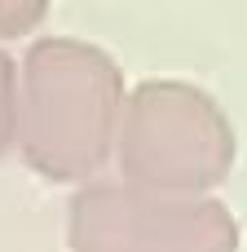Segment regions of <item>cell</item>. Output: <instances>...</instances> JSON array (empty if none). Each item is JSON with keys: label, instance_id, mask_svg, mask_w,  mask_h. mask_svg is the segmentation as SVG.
<instances>
[{"label": "cell", "instance_id": "obj_4", "mask_svg": "<svg viewBox=\"0 0 247 252\" xmlns=\"http://www.w3.org/2000/svg\"><path fill=\"white\" fill-rule=\"evenodd\" d=\"M18 62L0 49V155L18 146Z\"/></svg>", "mask_w": 247, "mask_h": 252}, {"label": "cell", "instance_id": "obj_1", "mask_svg": "<svg viewBox=\"0 0 247 252\" xmlns=\"http://www.w3.org/2000/svg\"><path fill=\"white\" fill-rule=\"evenodd\" d=\"M119 62L80 35H40L18 71V151L57 186H88L115 155L124 124Z\"/></svg>", "mask_w": 247, "mask_h": 252}, {"label": "cell", "instance_id": "obj_2", "mask_svg": "<svg viewBox=\"0 0 247 252\" xmlns=\"http://www.w3.org/2000/svg\"><path fill=\"white\" fill-rule=\"evenodd\" d=\"M119 182L177 199H212L239 159V137L221 102L186 80H141L128 93L119 142Z\"/></svg>", "mask_w": 247, "mask_h": 252}, {"label": "cell", "instance_id": "obj_5", "mask_svg": "<svg viewBox=\"0 0 247 252\" xmlns=\"http://www.w3.org/2000/svg\"><path fill=\"white\" fill-rule=\"evenodd\" d=\"M44 18H49V4L44 0H0V40L31 35Z\"/></svg>", "mask_w": 247, "mask_h": 252}, {"label": "cell", "instance_id": "obj_3", "mask_svg": "<svg viewBox=\"0 0 247 252\" xmlns=\"http://www.w3.org/2000/svg\"><path fill=\"white\" fill-rule=\"evenodd\" d=\"M71 252H239V221L221 199H177L128 182H88L66 208Z\"/></svg>", "mask_w": 247, "mask_h": 252}]
</instances>
